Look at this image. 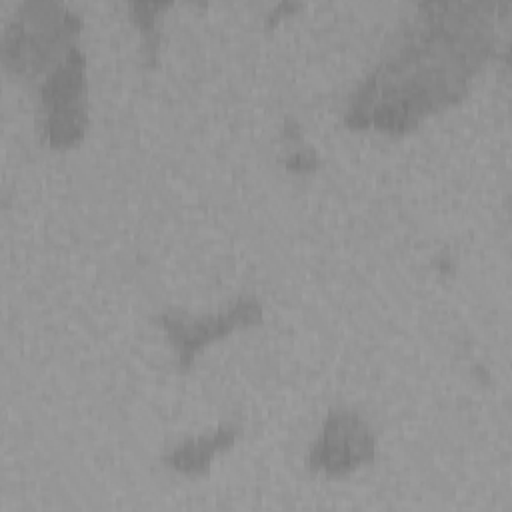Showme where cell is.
Returning <instances> with one entry per match:
<instances>
[{
	"instance_id": "cell-1",
	"label": "cell",
	"mask_w": 512,
	"mask_h": 512,
	"mask_svg": "<svg viewBox=\"0 0 512 512\" xmlns=\"http://www.w3.org/2000/svg\"><path fill=\"white\" fill-rule=\"evenodd\" d=\"M496 2H420L350 96L346 122L404 134L458 102L492 56Z\"/></svg>"
},
{
	"instance_id": "cell-2",
	"label": "cell",
	"mask_w": 512,
	"mask_h": 512,
	"mask_svg": "<svg viewBox=\"0 0 512 512\" xmlns=\"http://www.w3.org/2000/svg\"><path fill=\"white\" fill-rule=\"evenodd\" d=\"M82 16L56 0L18 4L4 26L2 62L12 74L34 78L52 70L70 50Z\"/></svg>"
},
{
	"instance_id": "cell-3",
	"label": "cell",
	"mask_w": 512,
	"mask_h": 512,
	"mask_svg": "<svg viewBox=\"0 0 512 512\" xmlns=\"http://www.w3.org/2000/svg\"><path fill=\"white\" fill-rule=\"evenodd\" d=\"M86 60L74 44L40 86L42 128L50 146H72L86 130Z\"/></svg>"
},
{
	"instance_id": "cell-4",
	"label": "cell",
	"mask_w": 512,
	"mask_h": 512,
	"mask_svg": "<svg viewBox=\"0 0 512 512\" xmlns=\"http://www.w3.org/2000/svg\"><path fill=\"white\" fill-rule=\"evenodd\" d=\"M374 450V434L364 418L354 410L334 408L310 450V464L330 476H340L370 462Z\"/></svg>"
},
{
	"instance_id": "cell-5",
	"label": "cell",
	"mask_w": 512,
	"mask_h": 512,
	"mask_svg": "<svg viewBox=\"0 0 512 512\" xmlns=\"http://www.w3.org/2000/svg\"><path fill=\"white\" fill-rule=\"evenodd\" d=\"M262 318V304L252 296L236 298L226 310L212 316H188L182 312L162 314L158 320L168 332L174 348L180 354V364L188 366L206 342L228 334L238 326L254 324Z\"/></svg>"
},
{
	"instance_id": "cell-6",
	"label": "cell",
	"mask_w": 512,
	"mask_h": 512,
	"mask_svg": "<svg viewBox=\"0 0 512 512\" xmlns=\"http://www.w3.org/2000/svg\"><path fill=\"white\" fill-rule=\"evenodd\" d=\"M236 436H238V428L224 424L212 434H202L178 444L176 448L170 450V454H166V462L172 468L186 474L202 472L212 460V456L218 450L230 446L236 440Z\"/></svg>"
},
{
	"instance_id": "cell-7",
	"label": "cell",
	"mask_w": 512,
	"mask_h": 512,
	"mask_svg": "<svg viewBox=\"0 0 512 512\" xmlns=\"http://www.w3.org/2000/svg\"><path fill=\"white\" fill-rule=\"evenodd\" d=\"M168 2H132V10H134V18L138 20L142 32L152 34L154 32V20H156V12L166 6Z\"/></svg>"
},
{
	"instance_id": "cell-8",
	"label": "cell",
	"mask_w": 512,
	"mask_h": 512,
	"mask_svg": "<svg viewBox=\"0 0 512 512\" xmlns=\"http://www.w3.org/2000/svg\"><path fill=\"white\" fill-rule=\"evenodd\" d=\"M316 164H318V160H316V156L312 152H296L286 162V166L290 170H300V172L302 170H312Z\"/></svg>"
}]
</instances>
